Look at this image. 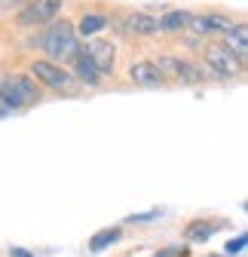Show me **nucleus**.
Here are the masks:
<instances>
[{"label":"nucleus","mask_w":248,"mask_h":257,"mask_svg":"<svg viewBox=\"0 0 248 257\" xmlns=\"http://www.w3.org/2000/svg\"><path fill=\"white\" fill-rule=\"evenodd\" d=\"M126 28L132 31V34L153 37V34H160V19L150 16V13H129L126 16Z\"/></svg>","instance_id":"obj_11"},{"label":"nucleus","mask_w":248,"mask_h":257,"mask_svg":"<svg viewBox=\"0 0 248 257\" xmlns=\"http://www.w3.org/2000/svg\"><path fill=\"white\" fill-rule=\"evenodd\" d=\"M129 80L135 86H163V74L153 68V61H135L132 68H129Z\"/></svg>","instance_id":"obj_10"},{"label":"nucleus","mask_w":248,"mask_h":257,"mask_svg":"<svg viewBox=\"0 0 248 257\" xmlns=\"http://www.w3.org/2000/svg\"><path fill=\"white\" fill-rule=\"evenodd\" d=\"M119 236H122V230H119V227H107V230H98L95 236L89 239V251H92V254H98V251H104L107 245L119 242Z\"/></svg>","instance_id":"obj_15"},{"label":"nucleus","mask_w":248,"mask_h":257,"mask_svg":"<svg viewBox=\"0 0 248 257\" xmlns=\"http://www.w3.org/2000/svg\"><path fill=\"white\" fill-rule=\"evenodd\" d=\"M184 251H166V254H160V257H181Z\"/></svg>","instance_id":"obj_20"},{"label":"nucleus","mask_w":248,"mask_h":257,"mask_svg":"<svg viewBox=\"0 0 248 257\" xmlns=\"http://www.w3.org/2000/svg\"><path fill=\"white\" fill-rule=\"evenodd\" d=\"M4 7H25V4H31V0H0Z\"/></svg>","instance_id":"obj_19"},{"label":"nucleus","mask_w":248,"mask_h":257,"mask_svg":"<svg viewBox=\"0 0 248 257\" xmlns=\"http://www.w3.org/2000/svg\"><path fill=\"white\" fill-rule=\"evenodd\" d=\"M153 68L163 74V80L175 77V80H181V83H199V80L205 77V74H199L196 64L184 61V58H175V55H160L157 61H153Z\"/></svg>","instance_id":"obj_5"},{"label":"nucleus","mask_w":248,"mask_h":257,"mask_svg":"<svg viewBox=\"0 0 248 257\" xmlns=\"http://www.w3.org/2000/svg\"><path fill=\"white\" fill-rule=\"evenodd\" d=\"M10 257H34V254L25 251V248H13V251H10Z\"/></svg>","instance_id":"obj_18"},{"label":"nucleus","mask_w":248,"mask_h":257,"mask_svg":"<svg viewBox=\"0 0 248 257\" xmlns=\"http://www.w3.org/2000/svg\"><path fill=\"white\" fill-rule=\"evenodd\" d=\"M83 49L89 52L92 64L98 68V74H101V77L113 74V68H116V46H113V43H107V40H92V43H89V46H83Z\"/></svg>","instance_id":"obj_8"},{"label":"nucleus","mask_w":248,"mask_h":257,"mask_svg":"<svg viewBox=\"0 0 248 257\" xmlns=\"http://www.w3.org/2000/svg\"><path fill=\"white\" fill-rule=\"evenodd\" d=\"M190 25V13H184V10H172L160 19V31H169V34H175V31H184Z\"/></svg>","instance_id":"obj_16"},{"label":"nucleus","mask_w":248,"mask_h":257,"mask_svg":"<svg viewBox=\"0 0 248 257\" xmlns=\"http://www.w3.org/2000/svg\"><path fill=\"white\" fill-rule=\"evenodd\" d=\"M61 10H65V0H31V4H25L19 10L16 25H22V28H43V25H52Z\"/></svg>","instance_id":"obj_3"},{"label":"nucleus","mask_w":248,"mask_h":257,"mask_svg":"<svg viewBox=\"0 0 248 257\" xmlns=\"http://www.w3.org/2000/svg\"><path fill=\"white\" fill-rule=\"evenodd\" d=\"M107 25H110L107 16H101V13H86V16H80V22H77V28H74V34L95 37V34H101Z\"/></svg>","instance_id":"obj_13"},{"label":"nucleus","mask_w":248,"mask_h":257,"mask_svg":"<svg viewBox=\"0 0 248 257\" xmlns=\"http://www.w3.org/2000/svg\"><path fill=\"white\" fill-rule=\"evenodd\" d=\"M34 46L46 55V61L58 64V61H68L77 52V34H74V25L71 22H52L46 25L43 34L34 37Z\"/></svg>","instance_id":"obj_1"},{"label":"nucleus","mask_w":248,"mask_h":257,"mask_svg":"<svg viewBox=\"0 0 248 257\" xmlns=\"http://www.w3.org/2000/svg\"><path fill=\"white\" fill-rule=\"evenodd\" d=\"M28 71H31V77H34V80H40V83H46V86H52V89H71V86H74L71 71H65L61 64H52V61H46V58H37Z\"/></svg>","instance_id":"obj_6"},{"label":"nucleus","mask_w":248,"mask_h":257,"mask_svg":"<svg viewBox=\"0 0 248 257\" xmlns=\"http://www.w3.org/2000/svg\"><path fill=\"white\" fill-rule=\"evenodd\" d=\"M218 227H221V223H211V220H190L187 227H184V239L193 242V245L208 242L214 233H218Z\"/></svg>","instance_id":"obj_12"},{"label":"nucleus","mask_w":248,"mask_h":257,"mask_svg":"<svg viewBox=\"0 0 248 257\" xmlns=\"http://www.w3.org/2000/svg\"><path fill=\"white\" fill-rule=\"evenodd\" d=\"M71 77L74 80H80V83H86V86H98L104 77L98 74V68L92 64V58H89V52L83 49V46H77V52L71 55Z\"/></svg>","instance_id":"obj_7"},{"label":"nucleus","mask_w":248,"mask_h":257,"mask_svg":"<svg viewBox=\"0 0 248 257\" xmlns=\"http://www.w3.org/2000/svg\"><path fill=\"white\" fill-rule=\"evenodd\" d=\"M205 71H211L214 77H224V80L239 77L242 74V58L233 55L224 43H211V46H205Z\"/></svg>","instance_id":"obj_4"},{"label":"nucleus","mask_w":248,"mask_h":257,"mask_svg":"<svg viewBox=\"0 0 248 257\" xmlns=\"http://www.w3.org/2000/svg\"><path fill=\"white\" fill-rule=\"evenodd\" d=\"M233 19H227V16H218V13H202V16H190V31L193 34H227V31H233Z\"/></svg>","instance_id":"obj_9"},{"label":"nucleus","mask_w":248,"mask_h":257,"mask_svg":"<svg viewBox=\"0 0 248 257\" xmlns=\"http://www.w3.org/2000/svg\"><path fill=\"white\" fill-rule=\"evenodd\" d=\"M233 55H239V58H245V52H248V31H245V25L242 22H236L233 25V31H227V43H224Z\"/></svg>","instance_id":"obj_14"},{"label":"nucleus","mask_w":248,"mask_h":257,"mask_svg":"<svg viewBox=\"0 0 248 257\" xmlns=\"http://www.w3.org/2000/svg\"><path fill=\"white\" fill-rule=\"evenodd\" d=\"M37 95H40V89L31 83L28 77H22V74H13V77L0 80V104L10 107V110H19V107L31 104Z\"/></svg>","instance_id":"obj_2"},{"label":"nucleus","mask_w":248,"mask_h":257,"mask_svg":"<svg viewBox=\"0 0 248 257\" xmlns=\"http://www.w3.org/2000/svg\"><path fill=\"white\" fill-rule=\"evenodd\" d=\"M242 248H245V236H236V239L227 242V254H239Z\"/></svg>","instance_id":"obj_17"}]
</instances>
